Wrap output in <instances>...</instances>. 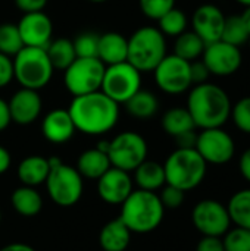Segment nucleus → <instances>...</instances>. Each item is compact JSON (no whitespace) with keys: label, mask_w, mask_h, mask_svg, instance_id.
<instances>
[{"label":"nucleus","mask_w":250,"mask_h":251,"mask_svg":"<svg viewBox=\"0 0 250 251\" xmlns=\"http://www.w3.org/2000/svg\"><path fill=\"white\" fill-rule=\"evenodd\" d=\"M68 112L75 129L87 135H103L113 129L119 119V104L100 90L72 97Z\"/></svg>","instance_id":"f257e3e1"},{"label":"nucleus","mask_w":250,"mask_h":251,"mask_svg":"<svg viewBox=\"0 0 250 251\" xmlns=\"http://www.w3.org/2000/svg\"><path fill=\"white\" fill-rule=\"evenodd\" d=\"M231 100L220 85L203 82L194 85L187 97V110L190 112L196 128H222L231 115Z\"/></svg>","instance_id":"f03ea898"},{"label":"nucleus","mask_w":250,"mask_h":251,"mask_svg":"<svg viewBox=\"0 0 250 251\" xmlns=\"http://www.w3.org/2000/svg\"><path fill=\"white\" fill-rule=\"evenodd\" d=\"M165 207L153 191L133 190L121 204L119 219L133 234H149L162 224Z\"/></svg>","instance_id":"7ed1b4c3"},{"label":"nucleus","mask_w":250,"mask_h":251,"mask_svg":"<svg viewBox=\"0 0 250 251\" xmlns=\"http://www.w3.org/2000/svg\"><path fill=\"white\" fill-rule=\"evenodd\" d=\"M208 163L202 159L196 149H177L164 163L167 184L183 191L199 187L206 176Z\"/></svg>","instance_id":"20e7f679"},{"label":"nucleus","mask_w":250,"mask_h":251,"mask_svg":"<svg viewBox=\"0 0 250 251\" xmlns=\"http://www.w3.org/2000/svg\"><path fill=\"white\" fill-rule=\"evenodd\" d=\"M167 56L165 35L155 26H141L128 38V57L137 71L153 72V69Z\"/></svg>","instance_id":"39448f33"},{"label":"nucleus","mask_w":250,"mask_h":251,"mask_svg":"<svg viewBox=\"0 0 250 251\" xmlns=\"http://www.w3.org/2000/svg\"><path fill=\"white\" fill-rule=\"evenodd\" d=\"M49 165L50 171L44 184L52 201L60 207L75 206L83 197L84 178L77 168L63 163L59 157H49Z\"/></svg>","instance_id":"423d86ee"},{"label":"nucleus","mask_w":250,"mask_h":251,"mask_svg":"<svg viewBox=\"0 0 250 251\" xmlns=\"http://www.w3.org/2000/svg\"><path fill=\"white\" fill-rule=\"evenodd\" d=\"M12 59L13 76L22 88L38 91L50 82L55 69L49 60L46 49L24 47Z\"/></svg>","instance_id":"0eeeda50"},{"label":"nucleus","mask_w":250,"mask_h":251,"mask_svg":"<svg viewBox=\"0 0 250 251\" xmlns=\"http://www.w3.org/2000/svg\"><path fill=\"white\" fill-rule=\"evenodd\" d=\"M106 66L97 57H77L65 71L63 82L72 97L99 91Z\"/></svg>","instance_id":"6e6552de"},{"label":"nucleus","mask_w":250,"mask_h":251,"mask_svg":"<svg viewBox=\"0 0 250 251\" xmlns=\"http://www.w3.org/2000/svg\"><path fill=\"white\" fill-rule=\"evenodd\" d=\"M147 143L139 132L124 131L109 141L108 157L113 168L133 172L147 159Z\"/></svg>","instance_id":"1a4fd4ad"},{"label":"nucleus","mask_w":250,"mask_h":251,"mask_svg":"<svg viewBox=\"0 0 250 251\" xmlns=\"http://www.w3.org/2000/svg\"><path fill=\"white\" fill-rule=\"evenodd\" d=\"M141 88V72L130 62L106 66L100 91L118 104H124Z\"/></svg>","instance_id":"9d476101"},{"label":"nucleus","mask_w":250,"mask_h":251,"mask_svg":"<svg viewBox=\"0 0 250 251\" xmlns=\"http://www.w3.org/2000/svg\"><path fill=\"white\" fill-rule=\"evenodd\" d=\"M156 85L167 94L178 96L186 93L193 84L190 76V62L177 54H167L153 69Z\"/></svg>","instance_id":"9b49d317"},{"label":"nucleus","mask_w":250,"mask_h":251,"mask_svg":"<svg viewBox=\"0 0 250 251\" xmlns=\"http://www.w3.org/2000/svg\"><path fill=\"white\" fill-rule=\"evenodd\" d=\"M192 221L203 237H224L231 228L227 206L212 199L202 200L193 207Z\"/></svg>","instance_id":"f8f14e48"},{"label":"nucleus","mask_w":250,"mask_h":251,"mask_svg":"<svg viewBox=\"0 0 250 251\" xmlns=\"http://www.w3.org/2000/svg\"><path fill=\"white\" fill-rule=\"evenodd\" d=\"M196 150L208 165H225L234 157L236 144L222 128H208L197 134Z\"/></svg>","instance_id":"ddd939ff"},{"label":"nucleus","mask_w":250,"mask_h":251,"mask_svg":"<svg viewBox=\"0 0 250 251\" xmlns=\"http://www.w3.org/2000/svg\"><path fill=\"white\" fill-rule=\"evenodd\" d=\"M202 60L208 66L211 75L230 76L240 69L243 63V54L240 47L218 40L206 44Z\"/></svg>","instance_id":"4468645a"},{"label":"nucleus","mask_w":250,"mask_h":251,"mask_svg":"<svg viewBox=\"0 0 250 251\" xmlns=\"http://www.w3.org/2000/svg\"><path fill=\"white\" fill-rule=\"evenodd\" d=\"M16 26L25 47L46 49L52 41L53 24L44 12L24 13Z\"/></svg>","instance_id":"2eb2a0df"},{"label":"nucleus","mask_w":250,"mask_h":251,"mask_svg":"<svg viewBox=\"0 0 250 251\" xmlns=\"http://www.w3.org/2000/svg\"><path fill=\"white\" fill-rule=\"evenodd\" d=\"M133 191V179L130 172L111 166L97 179V193L108 204H122Z\"/></svg>","instance_id":"dca6fc26"},{"label":"nucleus","mask_w":250,"mask_h":251,"mask_svg":"<svg viewBox=\"0 0 250 251\" xmlns=\"http://www.w3.org/2000/svg\"><path fill=\"white\" fill-rule=\"evenodd\" d=\"M225 15L222 10L211 3L199 6L192 16L193 31L205 41V44L221 40Z\"/></svg>","instance_id":"f3484780"},{"label":"nucleus","mask_w":250,"mask_h":251,"mask_svg":"<svg viewBox=\"0 0 250 251\" xmlns=\"http://www.w3.org/2000/svg\"><path fill=\"white\" fill-rule=\"evenodd\" d=\"M12 122L18 125H29L37 121L43 109V100L35 90L19 88L7 101Z\"/></svg>","instance_id":"a211bd4d"},{"label":"nucleus","mask_w":250,"mask_h":251,"mask_svg":"<svg viewBox=\"0 0 250 251\" xmlns=\"http://www.w3.org/2000/svg\"><path fill=\"white\" fill-rule=\"evenodd\" d=\"M41 132L49 143L65 144L74 137L77 129L68 109H53L44 116Z\"/></svg>","instance_id":"6ab92c4d"},{"label":"nucleus","mask_w":250,"mask_h":251,"mask_svg":"<svg viewBox=\"0 0 250 251\" xmlns=\"http://www.w3.org/2000/svg\"><path fill=\"white\" fill-rule=\"evenodd\" d=\"M127 57H128V38L113 31L99 35L97 59L105 66L127 62Z\"/></svg>","instance_id":"aec40b11"},{"label":"nucleus","mask_w":250,"mask_h":251,"mask_svg":"<svg viewBox=\"0 0 250 251\" xmlns=\"http://www.w3.org/2000/svg\"><path fill=\"white\" fill-rule=\"evenodd\" d=\"M131 234L128 226L116 218L102 228L99 235L100 247L103 251H125L130 246Z\"/></svg>","instance_id":"412c9836"},{"label":"nucleus","mask_w":250,"mask_h":251,"mask_svg":"<svg viewBox=\"0 0 250 251\" xmlns=\"http://www.w3.org/2000/svg\"><path fill=\"white\" fill-rule=\"evenodd\" d=\"M50 171L49 159L43 156H28L21 160L18 165V179L22 185L27 187H38L46 182Z\"/></svg>","instance_id":"4be33fe9"},{"label":"nucleus","mask_w":250,"mask_h":251,"mask_svg":"<svg viewBox=\"0 0 250 251\" xmlns=\"http://www.w3.org/2000/svg\"><path fill=\"white\" fill-rule=\"evenodd\" d=\"M111 166L108 154L96 147L83 151L77 160V171L87 179H99Z\"/></svg>","instance_id":"5701e85b"},{"label":"nucleus","mask_w":250,"mask_h":251,"mask_svg":"<svg viewBox=\"0 0 250 251\" xmlns=\"http://www.w3.org/2000/svg\"><path fill=\"white\" fill-rule=\"evenodd\" d=\"M133 172H134V182L137 184L139 190L155 193L156 190H161L167 184L164 165L158 162L146 159Z\"/></svg>","instance_id":"b1692460"},{"label":"nucleus","mask_w":250,"mask_h":251,"mask_svg":"<svg viewBox=\"0 0 250 251\" xmlns=\"http://www.w3.org/2000/svg\"><path fill=\"white\" fill-rule=\"evenodd\" d=\"M124 106L128 115H131L136 119L146 121V119L153 118L158 113L159 100L152 91L140 88L133 97H130L124 103Z\"/></svg>","instance_id":"393cba45"},{"label":"nucleus","mask_w":250,"mask_h":251,"mask_svg":"<svg viewBox=\"0 0 250 251\" xmlns=\"http://www.w3.org/2000/svg\"><path fill=\"white\" fill-rule=\"evenodd\" d=\"M12 207L25 218L35 216L43 209V199L34 187L22 185L12 193L10 197Z\"/></svg>","instance_id":"a878e982"},{"label":"nucleus","mask_w":250,"mask_h":251,"mask_svg":"<svg viewBox=\"0 0 250 251\" xmlns=\"http://www.w3.org/2000/svg\"><path fill=\"white\" fill-rule=\"evenodd\" d=\"M46 53L55 71H65L77 59L74 43L68 38L52 40L46 47Z\"/></svg>","instance_id":"bb28decb"},{"label":"nucleus","mask_w":250,"mask_h":251,"mask_svg":"<svg viewBox=\"0 0 250 251\" xmlns=\"http://www.w3.org/2000/svg\"><path fill=\"white\" fill-rule=\"evenodd\" d=\"M205 47H206L205 41L194 31H184L183 34L175 37L174 54H177L178 57L187 62H193L202 57Z\"/></svg>","instance_id":"cd10ccee"},{"label":"nucleus","mask_w":250,"mask_h":251,"mask_svg":"<svg viewBox=\"0 0 250 251\" xmlns=\"http://www.w3.org/2000/svg\"><path fill=\"white\" fill-rule=\"evenodd\" d=\"M162 128L171 137H177L183 132L194 129L196 125L187 107H172L164 113Z\"/></svg>","instance_id":"c85d7f7f"},{"label":"nucleus","mask_w":250,"mask_h":251,"mask_svg":"<svg viewBox=\"0 0 250 251\" xmlns=\"http://www.w3.org/2000/svg\"><path fill=\"white\" fill-rule=\"evenodd\" d=\"M231 224L250 231V188L234 193L227 204Z\"/></svg>","instance_id":"c756f323"},{"label":"nucleus","mask_w":250,"mask_h":251,"mask_svg":"<svg viewBox=\"0 0 250 251\" xmlns=\"http://www.w3.org/2000/svg\"><path fill=\"white\" fill-rule=\"evenodd\" d=\"M249 37V31H248L246 25L243 24L240 15H234V16L225 18L222 35H221L222 41L230 43V44H233L236 47H242L243 44L248 43Z\"/></svg>","instance_id":"7c9ffc66"},{"label":"nucleus","mask_w":250,"mask_h":251,"mask_svg":"<svg viewBox=\"0 0 250 251\" xmlns=\"http://www.w3.org/2000/svg\"><path fill=\"white\" fill-rule=\"evenodd\" d=\"M159 22V31L164 35H169V37H178L180 34H183L187 29V16L181 9L172 7L169 12H167L161 19H158Z\"/></svg>","instance_id":"2f4dec72"},{"label":"nucleus","mask_w":250,"mask_h":251,"mask_svg":"<svg viewBox=\"0 0 250 251\" xmlns=\"http://www.w3.org/2000/svg\"><path fill=\"white\" fill-rule=\"evenodd\" d=\"M22 38L19 35L18 26L13 24H0V53L13 57L24 49Z\"/></svg>","instance_id":"473e14b6"},{"label":"nucleus","mask_w":250,"mask_h":251,"mask_svg":"<svg viewBox=\"0 0 250 251\" xmlns=\"http://www.w3.org/2000/svg\"><path fill=\"white\" fill-rule=\"evenodd\" d=\"M225 251H250V231L245 228H230L222 238Z\"/></svg>","instance_id":"72a5a7b5"},{"label":"nucleus","mask_w":250,"mask_h":251,"mask_svg":"<svg viewBox=\"0 0 250 251\" xmlns=\"http://www.w3.org/2000/svg\"><path fill=\"white\" fill-rule=\"evenodd\" d=\"M230 118L239 131L250 134V96L240 99L236 104L231 106Z\"/></svg>","instance_id":"f704fd0d"},{"label":"nucleus","mask_w":250,"mask_h":251,"mask_svg":"<svg viewBox=\"0 0 250 251\" xmlns=\"http://www.w3.org/2000/svg\"><path fill=\"white\" fill-rule=\"evenodd\" d=\"M77 57H97L99 35L94 32H83L74 41Z\"/></svg>","instance_id":"c9c22d12"},{"label":"nucleus","mask_w":250,"mask_h":251,"mask_svg":"<svg viewBox=\"0 0 250 251\" xmlns=\"http://www.w3.org/2000/svg\"><path fill=\"white\" fill-rule=\"evenodd\" d=\"M140 10L149 19L158 21L172 7H175V0H139Z\"/></svg>","instance_id":"e433bc0d"},{"label":"nucleus","mask_w":250,"mask_h":251,"mask_svg":"<svg viewBox=\"0 0 250 251\" xmlns=\"http://www.w3.org/2000/svg\"><path fill=\"white\" fill-rule=\"evenodd\" d=\"M158 196L165 209H178L180 206H183V203L186 200V191H183L174 185H169V184H165L162 187L161 194H158Z\"/></svg>","instance_id":"4c0bfd02"},{"label":"nucleus","mask_w":250,"mask_h":251,"mask_svg":"<svg viewBox=\"0 0 250 251\" xmlns=\"http://www.w3.org/2000/svg\"><path fill=\"white\" fill-rule=\"evenodd\" d=\"M190 76H192V84L197 85V84L208 82L211 72L208 66L203 63V60H193L190 62Z\"/></svg>","instance_id":"58836bf2"},{"label":"nucleus","mask_w":250,"mask_h":251,"mask_svg":"<svg viewBox=\"0 0 250 251\" xmlns=\"http://www.w3.org/2000/svg\"><path fill=\"white\" fill-rule=\"evenodd\" d=\"M13 78V59L0 53V88L7 87Z\"/></svg>","instance_id":"ea45409f"},{"label":"nucleus","mask_w":250,"mask_h":251,"mask_svg":"<svg viewBox=\"0 0 250 251\" xmlns=\"http://www.w3.org/2000/svg\"><path fill=\"white\" fill-rule=\"evenodd\" d=\"M196 251H225L221 237H203L197 246Z\"/></svg>","instance_id":"a19ab883"},{"label":"nucleus","mask_w":250,"mask_h":251,"mask_svg":"<svg viewBox=\"0 0 250 251\" xmlns=\"http://www.w3.org/2000/svg\"><path fill=\"white\" fill-rule=\"evenodd\" d=\"M49 0H15L16 7L24 13L43 12Z\"/></svg>","instance_id":"79ce46f5"},{"label":"nucleus","mask_w":250,"mask_h":251,"mask_svg":"<svg viewBox=\"0 0 250 251\" xmlns=\"http://www.w3.org/2000/svg\"><path fill=\"white\" fill-rule=\"evenodd\" d=\"M175 138L177 143V149H196V141H197V134L194 132V129L183 132Z\"/></svg>","instance_id":"37998d69"},{"label":"nucleus","mask_w":250,"mask_h":251,"mask_svg":"<svg viewBox=\"0 0 250 251\" xmlns=\"http://www.w3.org/2000/svg\"><path fill=\"white\" fill-rule=\"evenodd\" d=\"M12 122L10 118V110H9V104L6 100L0 99V132L4 131Z\"/></svg>","instance_id":"c03bdc74"},{"label":"nucleus","mask_w":250,"mask_h":251,"mask_svg":"<svg viewBox=\"0 0 250 251\" xmlns=\"http://www.w3.org/2000/svg\"><path fill=\"white\" fill-rule=\"evenodd\" d=\"M239 171L242 174V176L250 182V147L248 150L243 151V154L240 156V160H239Z\"/></svg>","instance_id":"a18cd8bd"},{"label":"nucleus","mask_w":250,"mask_h":251,"mask_svg":"<svg viewBox=\"0 0 250 251\" xmlns=\"http://www.w3.org/2000/svg\"><path fill=\"white\" fill-rule=\"evenodd\" d=\"M10 163H12L10 153L3 146H0V175L7 172V169L10 168Z\"/></svg>","instance_id":"49530a36"},{"label":"nucleus","mask_w":250,"mask_h":251,"mask_svg":"<svg viewBox=\"0 0 250 251\" xmlns=\"http://www.w3.org/2000/svg\"><path fill=\"white\" fill-rule=\"evenodd\" d=\"M0 251H35L31 246L24 244V243H13V244H7L3 249H0Z\"/></svg>","instance_id":"de8ad7c7"},{"label":"nucleus","mask_w":250,"mask_h":251,"mask_svg":"<svg viewBox=\"0 0 250 251\" xmlns=\"http://www.w3.org/2000/svg\"><path fill=\"white\" fill-rule=\"evenodd\" d=\"M240 18H242L243 24L246 25V28H248V31H249L250 34V6H248V7L245 9V12L240 15Z\"/></svg>","instance_id":"09e8293b"},{"label":"nucleus","mask_w":250,"mask_h":251,"mask_svg":"<svg viewBox=\"0 0 250 251\" xmlns=\"http://www.w3.org/2000/svg\"><path fill=\"white\" fill-rule=\"evenodd\" d=\"M237 3H240V4H243L245 7H248V6H250V0H236Z\"/></svg>","instance_id":"8fccbe9b"},{"label":"nucleus","mask_w":250,"mask_h":251,"mask_svg":"<svg viewBox=\"0 0 250 251\" xmlns=\"http://www.w3.org/2000/svg\"><path fill=\"white\" fill-rule=\"evenodd\" d=\"M90 3H105V1H109V0H87Z\"/></svg>","instance_id":"3c124183"},{"label":"nucleus","mask_w":250,"mask_h":251,"mask_svg":"<svg viewBox=\"0 0 250 251\" xmlns=\"http://www.w3.org/2000/svg\"><path fill=\"white\" fill-rule=\"evenodd\" d=\"M246 44H249V49H250V37H249V40H248V43Z\"/></svg>","instance_id":"603ef678"},{"label":"nucleus","mask_w":250,"mask_h":251,"mask_svg":"<svg viewBox=\"0 0 250 251\" xmlns=\"http://www.w3.org/2000/svg\"><path fill=\"white\" fill-rule=\"evenodd\" d=\"M0 222H1V212H0Z\"/></svg>","instance_id":"864d4df0"}]
</instances>
